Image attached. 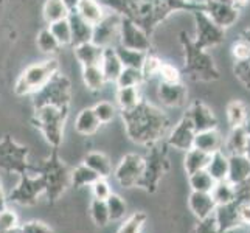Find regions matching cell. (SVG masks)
Returning a JSON list of instances; mask_svg holds the SVG:
<instances>
[{"label": "cell", "mask_w": 250, "mask_h": 233, "mask_svg": "<svg viewBox=\"0 0 250 233\" xmlns=\"http://www.w3.org/2000/svg\"><path fill=\"white\" fill-rule=\"evenodd\" d=\"M21 233H55L48 224L42 221H28L21 224Z\"/></svg>", "instance_id": "816d5d0a"}, {"label": "cell", "mask_w": 250, "mask_h": 233, "mask_svg": "<svg viewBox=\"0 0 250 233\" xmlns=\"http://www.w3.org/2000/svg\"><path fill=\"white\" fill-rule=\"evenodd\" d=\"M185 53H187V64L185 68L191 73L193 78L201 81H214L219 78V72L214 65L211 56L194 45V42H185Z\"/></svg>", "instance_id": "9c48e42d"}, {"label": "cell", "mask_w": 250, "mask_h": 233, "mask_svg": "<svg viewBox=\"0 0 250 233\" xmlns=\"http://www.w3.org/2000/svg\"><path fill=\"white\" fill-rule=\"evenodd\" d=\"M106 205H107L110 222L112 221H122V219H125L126 213H127V204L125 202V199H123L122 196L112 193L106 199Z\"/></svg>", "instance_id": "ab89813d"}, {"label": "cell", "mask_w": 250, "mask_h": 233, "mask_svg": "<svg viewBox=\"0 0 250 233\" xmlns=\"http://www.w3.org/2000/svg\"><path fill=\"white\" fill-rule=\"evenodd\" d=\"M117 53L122 59V63L125 67H134V68H142L143 61L146 58V51H140V50H132V48H126L118 45L115 47Z\"/></svg>", "instance_id": "74e56055"}, {"label": "cell", "mask_w": 250, "mask_h": 233, "mask_svg": "<svg viewBox=\"0 0 250 233\" xmlns=\"http://www.w3.org/2000/svg\"><path fill=\"white\" fill-rule=\"evenodd\" d=\"M210 194L213 197V201L216 202V205L230 204L236 199L235 185H231L229 180H219V182H214Z\"/></svg>", "instance_id": "e575fe53"}, {"label": "cell", "mask_w": 250, "mask_h": 233, "mask_svg": "<svg viewBox=\"0 0 250 233\" xmlns=\"http://www.w3.org/2000/svg\"><path fill=\"white\" fill-rule=\"evenodd\" d=\"M122 118L127 137L142 146L156 145L169 132L168 117L145 100L132 109L122 110Z\"/></svg>", "instance_id": "6da1fadb"}, {"label": "cell", "mask_w": 250, "mask_h": 233, "mask_svg": "<svg viewBox=\"0 0 250 233\" xmlns=\"http://www.w3.org/2000/svg\"><path fill=\"white\" fill-rule=\"evenodd\" d=\"M230 3H233L235 6H244V5H247L249 3V0H230Z\"/></svg>", "instance_id": "91938a15"}, {"label": "cell", "mask_w": 250, "mask_h": 233, "mask_svg": "<svg viewBox=\"0 0 250 233\" xmlns=\"http://www.w3.org/2000/svg\"><path fill=\"white\" fill-rule=\"evenodd\" d=\"M188 182H189V187H191V191H199V193H210L214 185V180L208 172H207V169L189 174Z\"/></svg>", "instance_id": "f35d334b"}, {"label": "cell", "mask_w": 250, "mask_h": 233, "mask_svg": "<svg viewBox=\"0 0 250 233\" xmlns=\"http://www.w3.org/2000/svg\"><path fill=\"white\" fill-rule=\"evenodd\" d=\"M5 209H8V199H6V194L3 191L2 180H0V212H3Z\"/></svg>", "instance_id": "9f6ffc18"}, {"label": "cell", "mask_w": 250, "mask_h": 233, "mask_svg": "<svg viewBox=\"0 0 250 233\" xmlns=\"http://www.w3.org/2000/svg\"><path fill=\"white\" fill-rule=\"evenodd\" d=\"M235 76L239 80V83L244 85L246 89L250 90V56L244 61H236L233 67Z\"/></svg>", "instance_id": "681fc988"}, {"label": "cell", "mask_w": 250, "mask_h": 233, "mask_svg": "<svg viewBox=\"0 0 250 233\" xmlns=\"http://www.w3.org/2000/svg\"><path fill=\"white\" fill-rule=\"evenodd\" d=\"M213 2H221V3H230V0H213Z\"/></svg>", "instance_id": "be15d7a7"}, {"label": "cell", "mask_w": 250, "mask_h": 233, "mask_svg": "<svg viewBox=\"0 0 250 233\" xmlns=\"http://www.w3.org/2000/svg\"><path fill=\"white\" fill-rule=\"evenodd\" d=\"M118 41L122 47L146 51V53H148V50L151 47V41L148 38V34L145 33V30L139 23L129 19V17H122L120 19Z\"/></svg>", "instance_id": "7c38bea8"}, {"label": "cell", "mask_w": 250, "mask_h": 233, "mask_svg": "<svg viewBox=\"0 0 250 233\" xmlns=\"http://www.w3.org/2000/svg\"><path fill=\"white\" fill-rule=\"evenodd\" d=\"M70 83L61 75L56 73L38 93H34V107L55 106L61 109H68L70 105Z\"/></svg>", "instance_id": "ba28073f"}, {"label": "cell", "mask_w": 250, "mask_h": 233, "mask_svg": "<svg viewBox=\"0 0 250 233\" xmlns=\"http://www.w3.org/2000/svg\"><path fill=\"white\" fill-rule=\"evenodd\" d=\"M207 172L213 177L214 182L219 180H227L229 174V155L222 149L211 154L208 167H207Z\"/></svg>", "instance_id": "4316f807"}, {"label": "cell", "mask_w": 250, "mask_h": 233, "mask_svg": "<svg viewBox=\"0 0 250 233\" xmlns=\"http://www.w3.org/2000/svg\"><path fill=\"white\" fill-rule=\"evenodd\" d=\"M118 31H120V17L112 19V16L106 13L103 19L93 25V33H92V42L100 47H114V39H118Z\"/></svg>", "instance_id": "9a60e30c"}, {"label": "cell", "mask_w": 250, "mask_h": 233, "mask_svg": "<svg viewBox=\"0 0 250 233\" xmlns=\"http://www.w3.org/2000/svg\"><path fill=\"white\" fill-rule=\"evenodd\" d=\"M89 212H90V218H92L93 224L97 227H106L107 224L110 222L106 201L95 199V197H93L92 202H90V207H89Z\"/></svg>", "instance_id": "60d3db41"}, {"label": "cell", "mask_w": 250, "mask_h": 233, "mask_svg": "<svg viewBox=\"0 0 250 233\" xmlns=\"http://www.w3.org/2000/svg\"><path fill=\"white\" fill-rule=\"evenodd\" d=\"M36 171L45 180V196L48 202H58L70 187V169L59 159L58 148H53L51 154L41 163Z\"/></svg>", "instance_id": "7a4b0ae2"}, {"label": "cell", "mask_w": 250, "mask_h": 233, "mask_svg": "<svg viewBox=\"0 0 250 233\" xmlns=\"http://www.w3.org/2000/svg\"><path fill=\"white\" fill-rule=\"evenodd\" d=\"M100 176L95 171H92L87 165H78L75 169L70 171V187L73 188H84V187H90L95 180Z\"/></svg>", "instance_id": "836d02e7"}, {"label": "cell", "mask_w": 250, "mask_h": 233, "mask_svg": "<svg viewBox=\"0 0 250 233\" xmlns=\"http://www.w3.org/2000/svg\"><path fill=\"white\" fill-rule=\"evenodd\" d=\"M143 81V75L140 68L134 67H123L122 73L117 78V87H134V85H140Z\"/></svg>", "instance_id": "7bdbcfd3"}, {"label": "cell", "mask_w": 250, "mask_h": 233, "mask_svg": "<svg viewBox=\"0 0 250 233\" xmlns=\"http://www.w3.org/2000/svg\"><path fill=\"white\" fill-rule=\"evenodd\" d=\"M115 100L120 110H129L135 107L143 100L140 93V85H134V87H117Z\"/></svg>", "instance_id": "f546056e"}, {"label": "cell", "mask_w": 250, "mask_h": 233, "mask_svg": "<svg viewBox=\"0 0 250 233\" xmlns=\"http://www.w3.org/2000/svg\"><path fill=\"white\" fill-rule=\"evenodd\" d=\"M226 114H227V122L230 125V127H239V126H244L247 122V107L246 105L241 100H233L230 101L227 105L226 109Z\"/></svg>", "instance_id": "d590c367"}, {"label": "cell", "mask_w": 250, "mask_h": 233, "mask_svg": "<svg viewBox=\"0 0 250 233\" xmlns=\"http://www.w3.org/2000/svg\"><path fill=\"white\" fill-rule=\"evenodd\" d=\"M0 233H21V222L17 213L11 209L0 212Z\"/></svg>", "instance_id": "f6af8a7d"}, {"label": "cell", "mask_w": 250, "mask_h": 233, "mask_svg": "<svg viewBox=\"0 0 250 233\" xmlns=\"http://www.w3.org/2000/svg\"><path fill=\"white\" fill-rule=\"evenodd\" d=\"M68 21H70V27H72V44L73 45L92 41V33H93L92 25L84 22L76 13H70Z\"/></svg>", "instance_id": "83f0119b"}, {"label": "cell", "mask_w": 250, "mask_h": 233, "mask_svg": "<svg viewBox=\"0 0 250 233\" xmlns=\"http://www.w3.org/2000/svg\"><path fill=\"white\" fill-rule=\"evenodd\" d=\"M157 76H160V81H163V83H180L182 81V75H180L179 68L176 65H172L171 63H165V61H162Z\"/></svg>", "instance_id": "7dc6e473"}, {"label": "cell", "mask_w": 250, "mask_h": 233, "mask_svg": "<svg viewBox=\"0 0 250 233\" xmlns=\"http://www.w3.org/2000/svg\"><path fill=\"white\" fill-rule=\"evenodd\" d=\"M45 194V180L39 172L30 174L23 172L19 176V182L6 196L8 202L17 204L21 207H33L39 202V197Z\"/></svg>", "instance_id": "8992f818"}, {"label": "cell", "mask_w": 250, "mask_h": 233, "mask_svg": "<svg viewBox=\"0 0 250 233\" xmlns=\"http://www.w3.org/2000/svg\"><path fill=\"white\" fill-rule=\"evenodd\" d=\"M56 73H59V63L55 58L45 61L30 64L25 67L19 78L14 83V93L17 97H27V95L38 93Z\"/></svg>", "instance_id": "3957f363"}, {"label": "cell", "mask_w": 250, "mask_h": 233, "mask_svg": "<svg viewBox=\"0 0 250 233\" xmlns=\"http://www.w3.org/2000/svg\"><path fill=\"white\" fill-rule=\"evenodd\" d=\"M83 81L85 84V87L89 90H101L104 87V84L107 83L104 73H103L100 64H95V65H84L83 67Z\"/></svg>", "instance_id": "d6a6232c"}, {"label": "cell", "mask_w": 250, "mask_h": 233, "mask_svg": "<svg viewBox=\"0 0 250 233\" xmlns=\"http://www.w3.org/2000/svg\"><path fill=\"white\" fill-rule=\"evenodd\" d=\"M194 233H222L218 226H216V221H214L213 214L208 218H205L202 221L197 222V226L194 229Z\"/></svg>", "instance_id": "db71d44e"}, {"label": "cell", "mask_w": 250, "mask_h": 233, "mask_svg": "<svg viewBox=\"0 0 250 233\" xmlns=\"http://www.w3.org/2000/svg\"><path fill=\"white\" fill-rule=\"evenodd\" d=\"M199 8L222 30L233 27L239 19V8L235 6L233 3H221V2H213V0H202Z\"/></svg>", "instance_id": "4fadbf2b"}, {"label": "cell", "mask_w": 250, "mask_h": 233, "mask_svg": "<svg viewBox=\"0 0 250 233\" xmlns=\"http://www.w3.org/2000/svg\"><path fill=\"white\" fill-rule=\"evenodd\" d=\"M73 53L76 61H78L83 67L84 65H95L100 64L101 56H103V47L93 44L92 41L89 42H83V44L75 45Z\"/></svg>", "instance_id": "cb8c5ba5"}, {"label": "cell", "mask_w": 250, "mask_h": 233, "mask_svg": "<svg viewBox=\"0 0 250 233\" xmlns=\"http://www.w3.org/2000/svg\"><path fill=\"white\" fill-rule=\"evenodd\" d=\"M185 115L191 120L196 132L208 131V129L218 127V120H216V117H214L213 110L207 106L205 103H202L199 100H196L193 105L189 106V109Z\"/></svg>", "instance_id": "2e32d148"}, {"label": "cell", "mask_w": 250, "mask_h": 233, "mask_svg": "<svg viewBox=\"0 0 250 233\" xmlns=\"http://www.w3.org/2000/svg\"><path fill=\"white\" fill-rule=\"evenodd\" d=\"M149 154L145 157V171L139 188L145 190L146 193H156L162 177L169 169V163L167 157V149L162 148L160 142L149 146Z\"/></svg>", "instance_id": "5b68a950"}, {"label": "cell", "mask_w": 250, "mask_h": 233, "mask_svg": "<svg viewBox=\"0 0 250 233\" xmlns=\"http://www.w3.org/2000/svg\"><path fill=\"white\" fill-rule=\"evenodd\" d=\"M73 11L78 14L84 22L92 25V27L97 25L103 17L106 16L104 8H103V5L98 0H80V3L76 5Z\"/></svg>", "instance_id": "603a6c76"}, {"label": "cell", "mask_w": 250, "mask_h": 233, "mask_svg": "<svg viewBox=\"0 0 250 233\" xmlns=\"http://www.w3.org/2000/svg\"><path fill=\"white\" fill-rule=\"evenodd\" d=\"M188 207L191 213L197 218V221H202L211 216L214 209H216V202L213 201L210 193L191 191L188 196Z\"/></svg>", "instance_id": "d6986e66"}, {"label": "cell", "mask_w": 250, "mask_h": 233, "mask_svg": "<svg viewBox=\"0 0 250 233\" xmlns=\"http://www.w3.org/2000/svg\"><path fill=\"white\" fill-rule=\"evenodd\" d=\"M194 135L196 131L193 127L191 120L187 115H184L174 127L169 129V132L167 135V145L179 151H188L193 148Z\"/></svg>", "instance_id": "5bb4252c"}, {"label": "cell", "mask_w": 250, "mask_h": 233, "mask_svg": "<svg viewBox=\"0 0 250 233\" xmlns=\"http://www.w3.org/2000/svg\"><path fill=\"white\" fill-rule=\"evenodd\" d=\"M28 154L27 146L19 145L10 135H5L0 139V169L14 172L17 176L28 172L31 169Z\"/></svg>", "instance_id": "52a82bcc"}, {"label": "cell", "mask_w": 250, "mask_h": 233, "mask_svg": "<svg viewBox=\"0 0 250 233\" xmlns=\"http://www.w3.org/2000/svg\"><path fill=\"white\" fill-rule=\"evenodd\" d=\"M157 97L160 103L167 107H182L187 103L188 92L187 87L180 83H163L160 81L157 89Z\"/></svg>", "instance_id": "e0dca14e"}, {"label": "cell", "mask_w": 250, "mask_h": 233, "mask_svg": "<svg viewBox=\"0 0 250 233\" xmlns=\"http://www.w3.org/2000/svg\"><path fill=\"white\" fill-rule=\"evenodd\" d=\"M250 179V162L244 154L229 155L227 180L231 185H239Z\"/></svg>", "instance_id": "ffe728a7"}, {"label": "cell", "mask_w": 250, "mask_h": 233, "mask_svg": "<svg viewBox=\"0 0 250 233\" xmlns=\"http://www.w3.org/2000/svg\"><path fill=\"white\" fill-rule=\"evenodd\" d=\"M160 64L162 61L154 55H149L146 53V58L143 61V65L140 68V72L143 75V80H148V78H152V76H157L159 75V68H160Z\"/></svg>", "instance_id": "c3c4849f"}, {"label": "cell", "mask_w": 250, "mask_h": 233, "mask_svg": "<svg viewBox=\"0 0 250 233\" xmlns=\"http://www.w3.org/2000/svg\"><path fill=\"white\" fill-rule=\"evenodd\" d=\"M84 165H87L92 171H95L100 177H109L114 172L110 159L101 151H92L84 157Z\"/></svg>", "instance_id": "d4e9b609"}, {"label": "cell", "mask_w": 250, "mask_h": 233, "mask_svg": "<svg viewBox=\"0 0 250 233\" xmlns=\"http://www.w3.org/2000/svg\"><path fill=\"white\" fill-rule=\"evenodd\" d=\"M70 10L65 5L64 0H45L44 6H42V16L47 23H53L56 21L67 19L70 16Z\"/></svg>", "instance_id": "4dcf8cb0"}, {"label": "cell", "mask_w": 250, "mask_h": 233, "mask_svg": "<svg viewBox=\"0 0 250 233\" xmlns=\"http://www.w3.org/2000/svg\"><path fill=\"white\" fill-rule=\"evenodd\" d=\"M196 21V39L193 41L196 47L202 50H208L211 47L219 45L226 39V30L218 27L199 6L194 11Z\"/></svg>", "instance_id": "8fae6325"}, {"label": "cell", "mask_w": 250, "mask_h": 233, "mask_svg": "<svg viewBox=\"0 0 250 233\" xmlns=\"http://www.w3.org/2000/svg\"><path fill=\"white\" fill-rule=\"evenodd\" d=\"M231 55H233L235 61H244L250 56V44L243 39H239L231 45Z\"/></svg>", "instance_id": "f5cc1de1"}, {"label": "cell", "mask_w": 250, "mask_h": 233, "mask_svg": "<svg viewBox=\"0 0 250 233\" xmlns=\"http://www.w3.org/2000/svg\"><path fill=\"white\" fill-rule=\"evenodd\" d=\"M146 219H148L146 213L135 212L123 221V224L120 226L117 233H142L146 224Z\"/></svg>", "instance_id": "b9f144b4"}, {"label": "cell", "mask_w": 250, "mask_h": 233, "mask_svg": "<svg viewBox=\"0 0 250 233\" xmlns=\"http://www.w3.org/2000/svg\"><path fill=\"white\" fill-rule=\"evenodd\" d=\"M68 109H61L55 106L34 107L33 123L44 135L48 145L59 148L64 139V127L67 122Z\"/></svg>", "instance_id": "277c9868"}, {"label": "cell", "mask_w": 250, "mask_h": 233, "mask_svg": "<svg viewBox=\"0 0 250 233\" xmlns=\"http://www.w3.org/2000/svg\"><path fill=\"white\" fill-rule=\"evenodd\" d=\"M244 155L249 159L250 162V135L247 137V142H246V148H244Z\"/></svg>", "instance_id": "680465c9"}, {"label": "cell", "mask_w": 250, "mask_h": 233, "mask_svg": "<svg viewBox=\"0 0 250 233\" xmlns=\"http://www.w3.org/2000/svg\"><path fill=\"white\" fill-rule=\"evenodd\" d=\"M180 2H185V3H188V2H191V0H180Z\"/></svg>", "instance_id": "e7e4bbea"}, {"label": "cell", "mask_w": 250, "mask_h": 233, "mask_svg": "<svg viewBox=\"0 0 250 233\" xmlns=\"http://www.w3.org/2000/svg\"><path fill=\"white\" fill-rule=\"evenodd\" d=\"M92 110L101 125L110 123L117 115V107L114 103H110V101H98L97 105L92 107Z\"/></svg>", "instance_id": "bcb514c9"}, {"label": "cell", "mask_w": 250, "mask_h": 233, "mask_svg": "<svg viewBox=\"0 0 250 233\" xmlns=\"http://www.w3.org/2000/svg\"><path fill=\"white\" fill-rule=\"evenodd\" d=\"M100 67L107 83H115L118 75L123 70V63L120 59L115 47H104L103 48V56L100 61Z\"/></svg>", "instance_id": "44dd1931"}, {"label": "cell", "mask_w": 250, "mask_h": 233, "mask_svg": "<svg viewBox=\"0 0 250 233\" xmlns=\"http://www.w3.org/2000/svg\"><path fill=\"white\" fill-rule=\"evenodd\" d=\"M193 148H197V149H201L204 152H208V154H213V152L222 149L224 148V139L219 134L218 127L208 129V131L196 132Z\"/></svg>", "instance_id": "7402d4cb"}, {"label": "cell", "mask_w": 250, "mask_h": 233, "mask_svg": "<svg viewBox=\"0 0 250 233\" xmlns=\"http://www.w3.org/2000/svg\"><path fill=\"white\" fill-rule=\"evenodd\" d=\"M36 45L39 48V51H42V53L45 55H55L58 48L61 47L58 44V41L55 39V36L51 34V31L47 28H42L39 33H38V38H36Z\"/></svg>", "instance_id": "ee69618b"}, {"label": "cell", "mask_w": 250, "mask_h": 233, "mask_svg": "<svg viewBox=\"0 0 250 233\" xmlns=\"http://www.w3.org/2000/svg\"><path fill=\"white\" fill-rule=\"evenodd\" d=\"M241 226H250V202H238Z\"/></svg>", "instance_id": "11a10c76"}, {"label": "cell", "mask_w": 250, "mask_h": 233, "mask_svg": "<svg viewBox=\"0 0 250 233\" xmlns=\"http://www.w3.org/2000/svg\"><path fill=\"white\" fill-rule=\"evenodd\" d=\"M241 39L246 41V42H249V44H250V25L246 28V31L243 33V38H241Z\"/></svg>", "instance_id": "94428289"}, {"label": "cell", "mask_w": 250, "mask_h": 233, "mask_svg": "<svg viewBox=\"0 0 250 233\" xmlns=\"http://www.w3.org/2000/svg\"><path fill=\"white\" fill-rule=\"evenodd\" d=\"M64 2H65V5L68 6V10L73 11L75 8H76V5L80 3V0H64Z\"/></svg>", "instance_id": "6f0895ef"}, {"label": "cell", "mask_w": 250, "mask_h": 233, "mask_svg": "<svg viewBox=\"0 0 250 233\" xmlns=\"http://www.w3.org/2000/svg\"><path fill=\"white\" fill-rule=\"evenodd\" d=\"M101 123L98 122V118L95 117L92 107L83 109L75 118V131L81 135H93L98 131V127Z\"/></svg>", "instance_id": "f1b7e54d"}, {"label": "cell", "mask_w": 250, "mask_h": 233, "mask_svg": "<svg viewBox=\"0 0 250 233\" xmlns=\"http://www.w3.org/2000/svg\"><path fill=\"white\" fill-rule=\"evenodd\" d=\"M145 171V157L137 152H127L114 168V177L123 188H135L140 185Z\"/></svg>", "instance_id": "30bf717a"}, {"label": "cell", "mask_w": 250, "mask_h": 233, "mask_svg": "<svg viewBox=\"0 0 250 233\" xmlns=\"http://www.w3.org/2000/svg\"><path fill=\"white\" fill-rule=\"evenodd\" d=\"M244 127H246V131H247V134L250 135V118H247V122H246Z\"/></svg>", "instance_id": "6125c7cd"}, {"label": "cell", "mask_w": 250, "mask_h": 233, "mask_svg": "<svg viewBox=\"0 0 250 233\" xmlns=\"http://www.w3.org/2000/svg\"><path fill=\"white\" fill-rule=\"evenodd\" d=\"M213 218L216 221V226L222 233H231L241 227L239 213H238V201H233L230 204L216 205L213 212Z\"/></svg>", "instance_id": "ac0fdd59"}, {"label": "cell", "mask_w": 250, "mask_h": 233, "mask_svg": "<svg viewBox=\"0 0 250 233\" xmlns=\"http://www.w3.org/2000/svg\"><path fill=\"white\" fill-rule=\"evenodd\" d=\"M210 157H211V154L204 152V151L197 149V148H191V149L185 151V157H184L185 172L189 176V174H193V172L207 169V167H208V162H210Z\"/></svg>", "instance_id": "484cf974"}, {"label": "cell", "mask_w": 250, "mask_h": 233, "mask_svg": "<svg viewBox=\"0 0 250 233\" xmlns=\"http://www.w3.org/2000/svg\"><path fill=\"white\" fill-rule=\"evenodd\" d=\"M48 30L51 31V34H53L55 39L58 41V44L61 47L72 44V27H70L68 17L67 19L56 21L53 23H48Z\"/></svg>", "instance_id": "8d00e7d4"}, {"label": "cell", "mask_w": 250, "mask_h": 233, "mask_svg": "<svg viewBox=\"0 0 250 233\" xmlns=\"http://www.w3.org/2000/svg\"><path fill=\"white\" fill-rule=\"evenodd\" d=\"M247 131L244 126H239V127H231V132L227 137L226 140V152L227 155L231 154H244V148H246V142H247Z\"/></svg>", "instance_id": "1f68e13d"}, {"label": "cell", "mask_w": 250, "mask_h": 233, "mask_svg": "<svg viewBox=\"0 0 250 233\" xmlns=\"http://www.w3.org/2000/svg\"><path fill=\"white\" fill-rule=\"evenodd\" d=\"M92 188V194L95 199H101V201H106L107 197L112 194V188L107 182L106 177H98L95 182L90 185Z\"/></svg>", "instance_id": "f907efd6"}]
</instances>
